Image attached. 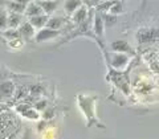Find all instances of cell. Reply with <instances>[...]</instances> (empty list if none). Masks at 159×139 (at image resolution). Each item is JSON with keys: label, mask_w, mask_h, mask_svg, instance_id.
I'll return each instance as SVG.
<instances>
[{"label": "cell", "mask_w": 159, "mask_h": 139, "mask_svg": "<svg viewBox=\"0 0 159 139\" xmlns=\"http://www.w3.org/2000/svg\"><path fill=\"white\" fill-rule=\"evenodd\" d=\"M81 4H82V0H66L65 4H64V8H65V12L68 15H73L81 7Z\"/></svg>", "instance_id": "8fae6325"}, {"label": "cell", "mask_w": 159, "mask_h": 139, "mask_svg": "<svg viewBox=\"0 0 159 139\" xmlns=\"http://www.w3.org/2000/svg\"><path fill=\"white\" fill-rule=\"evenodd\" d=\"M64 23H65V20H64V17H61V16H53V17L49 16L48 23H47L45 27L51 28V29H57V31H60V28L64 25Z\"/></svg>", "instance_id": "7c38bea8"}, {"label": "cell", "mask_w": 159, "mask_h": 139, "mask_svg": "<svg viewBox=\"0 0 159 139\" xmlns=\"http://www.w3.org/2000/svg\"><path fill=\"white\" fill-rule=\"evenodd\" d=\"M37 3L40 4V7L43 8V12L45 15L53 13L58 7V3L56 2V0H39Z\"/></svg>", "instance_id": "9c48e42d"}, {"label": "cell", "mask_w": 159, "mask_h": 139, "mask_svg": "<svg viewBox=\"0 0 159 139\" xmlns=\"http://www.w3.org/2000/svg\"><path fill=\"white\" fill-rule=\"evenodd\" d=\"M129 60H130V58H129L127 54L114 52L111 54V57H110V64H111V66L114 69H123L127 65Z\"/></svg>", "instance_id": "277c9868"}, {"label": "cell", "mask_w": 159, "mask_h": 139, "mask_svg": "<svg viewBox=\"0 0 159 139\" xmlns=\"http://www.w3.org/2000/svg\"><path fill=\"white\" fill-rule=\"evenodd\" d=\"M43 8L40 7V4L37 2H31L27 4L25 7V11H24V15L29 19L32 16H37V15H43Z\"/></svg>", "instance_id": "ba28073f"}, {"label": "cell", "mask_w": 159, "mask_h": 139, "mask_svg": "<svg viewBox=\"0 0 159 139\" xmlns=\"http://www.w3.org/2000/svg\"><path fill=\"white\" fill-rule=\"evenodd\" d=\"M3 110H6V106H3V105H0V113H2Z\"/></svg>", "instance_id": "d4e9b609"}, {"label": "cell", "mask_w": 159, "mask_h": 139, "mask_svg": "<svg viewBox=\"0 0 159 139\" xmlns=\"http://www.w3.org/2000/svg\"><path fill=\"white\" fill-rule=\"evenodd\" d=\"M17 31L20 33V37H23L25 40L32 38V37H34V34H36V29H34V27L29 21L21 23V25L17 28Z\"/></svg>", "instance_id": "8992f818"}, {"label": "cell", "mask_w": 159, "mask_h": 139, "mask_svg": "<svg viewBox=\"0 0 159 139\" xmlns=\"http://www.w3.org/2000/svg\"><path fill=\"white\" fill-rule=\"evenodd\" d=\"M8 28V13L4 9H0V31Z\"/></svg>", "instance_id": "ac0fdd59"}, {"label": "cell", "mask_w": 159, "mask_h": 139, "mask_svg": "<svg viewBox=\"0 0 159 139\" xmlns=\"http://www.w3.org/2000/svg\"><path fill=\"white\" fill-rule=\"evenodd\" d=\"M4 37L9 41H15V40H19L20 38V33L17 29H12V28H8V29H4Z\"/></svg>", "instance_id": "e0dca14e"}, {"label": "cell", "mask_w": 159, "mask_h": 139, "mask_svg": "<svg viewBox=\"0 0 159 139\" xmlns=\"http://www.w3.org/2000/svg\"><path fill=\"white\" fill-rule=\"evenodd\" d=\"M110 11L113 13H119V12H122V6H121V3H117V4H114V6L111 7Z\"/></svg>", "instance_id": "7402d4cb"}, {"label": "cell", "mask_w": 159, "mask_h": 139, "mask_svg": "<svg viewBox=\"0 0 159 139\" xmlns=\"http://www.w3.org/2000/svg\"><path fill=\"white\" fill-rule=\"evenodd\" d=\"M103 28H105V24H103V19L99 16V15H97L96 19H94V32H96L98 36H102Z\"/></svg>", "instance_id": "2e32d148"}, {"label": "cell", "mask_w": 159, "mask_h": 139, "mask_svg": "<svg viewBox=\"0 0 159 139\" xmlns=\"http://www.w3.org/2000/svg\"><path fill=\"white\" fill-rule=\"evenodd\" d=\"M116 21H117L116 16H110V15H105L103 16V24H105V27H111Z\"/></svg>", "instance_id": "ffe728a7"}, {"label": "cell", "mask_w": 159, "mask_h": 139, "mask_svg": "<svg viewBox=\"0 0 159 139\" xmlns=\"http://www.w3.org/2000/svg\"><path fill=\"white\" fill-rule=\"evenodd\" d=\"M15 2H19V3L24 4V6H27L28 3H31V0H15Z\"/></svg>", "instance_id": "cb8c5ba5"}, {"label": "cell", "mask_w": 159, "mask_h": 139, "mask_svg": "<svg viewBox=\"0 0 159 139\" xmlns=\"http://www.w3.org/2000/svg\"><path fill=\"white\" fill-rule=\"evenodd\" d=\"M86 13H88V11H86V8L85 7H80L76 12L73 13V21L74 23H77V24H80V23H82L84 20L86 19Z\"/></svg>", "instance_id": "5bb4252c"}, {"label": "cell", "mask_w": 159, "mask_h": 139, "mask_svg": "<svg viewBox=\"0 0 159 139\" xmlns=\"http://www.w3.org/2000/svg\"><path fill=\"white\" fill-rule=\"evenodd\" d=\"M23 23V15L16 12H9L8 13V28L17 29Z\"/></svg>", "instance_id": "30bf717a"}, {"label": "cell", "mask_w": 159, "mask_h": 139, "mask_svg": "<svg viewBox=\"0 0 159 139\" xmlns=\"http://www.w3.org/2000/svg\"><path fill=\"white\" fill-rule=\"evenodd\" d=\"M53 115H54V110H53V109H51V107H47L45 110L43 111L44 119H51V118H53Z\"/></svg>", "instance_id": "44dd1931"}, {"label": "cell", "mask_w": 159, "mask_h": 139, "mask_svg": "<svg viewBox=\"0 0 159 139\" xmlns=\"http://www.w3.org/2000/svg\"><path fill=\"white\" fill-rule=\"evenodd\" d=\"M135 38L141 45H148V44H154L159 40V28L157 27H145L138 29L135 33Z\"/></svg>", "instance_id": "6da1fadb"}, {"label": "cell", "mask_w": 159, "mask_h": 139, "mask_svg": "<svg viewBox=\"0 0 159 139\" xmlns=\"http://www.w3.org/2000/svg\"><path fill=\"white\" fill-rule=\"evenodd\" d=\"M48 19H49V15L43 13V15H37V16L29 17V19H28V21L34 27V29H41V28H44V27L47 25Z\"/></svg>", "instance_id": "52a82bcc"}, {"label": "cell", "mask_w": 159, "mask_h": 139, "mask_svg": "<svg viewBox=\"0 0 159 139\" xmlns=\"http://www.w3.org/2000/svg\"><path fill=\"white\" fill-rule=\"evenodd\" d=\"M111 51L117 52V53H125V54H134L133 48L130 47V44L125 40H117V41H113L110 44Z\"/></svg>", "instance_id": "5b68a950"}, {"label": "cell", "mask_w": 159, "mask_h": 139, "mask_svg": "<svg viewBox=\"0 0 159 139\" xmlns=\"http://www.w3.org/2000/svg\"><path fill=\"white\" fill-rule=\"evenodd\" d=\"M25 7L24 4L19 3V2H15V0H9V2H7V8L9 9V12H16V13H24V11H25Z\"/></svg>", "instance_id": "4fadbf2b"}, {"label": "cell", "mask_w": 159, "mask_h": 139, "mask_svg": "<svg viewBox=\"0 0 159 139\" xmlns=\"http://www.w3.org/2000/svg\"><path fill=\"white\" fill-rule=\"evenodd\" d=\"M31 93L32 94H40V93H43V89H41V86H39V85L31 86Z\"/></svg>", "instance_id": "603a6c76"}, {"label": "cell", "mask_w": 159, "mask_h": 139, "mask_svg": "<svg viewBox=\"0 0 159 139\" xmlns=\"http://www.w3.org/2000/svg\"><path fill=\"white\" fill-rule=\"evenodd\" d=\"M33 107L36 109L37 111H44L48 107V101H47V99H44V98L37 99V101L33 103Z\"/></svg>", "instance_id": "d6986e66"}, {"label": "cell", "mask_w": 159, "mask_h": 139, "mask_svg": "<svg viewBox=\"0 0 159 139\" xmlns=\"http://www.w3.org/2000/svg\"><path fill=\"white\" fill-rule=\"evenodd\" d=\"M57 36H60V31L44 27V28L39 29V31L36 32V34H34V40H36V43H45V41H49V40L56 38Z\"/></svg>", "instance_id": "7a4b0ae2"}, {"label": "cell", "mask_w": 159, "mask_h": 139, "mask_svg": "<svg viewBox=\"0 0 159 139\" xmlns=\"http://www.w3.org/2000/svg\"><path fill=\"white\" fill-rule=\"evenodd\" d=\"M16 92V86L12 81H3L0 83V101H7L12 98Z\"/></svg>", "instance_id": "3957f363"}, {"label": "cell", "mask_w": 159, "mask_h": 139, "mask_svg": "<svg viewBox=\"0 0 159 139\" xmlns=\"http://www.w3.org/2000/svg\"><path fill=\"white\" fill-rule=\"evenodd\" d=\"M21 117L27 118V119H31V121H37V119L40 118V111H37L33 106H31L24 113H21Z\"/></svg>", "instance_id": "9a60e30c"}]
</instances>
